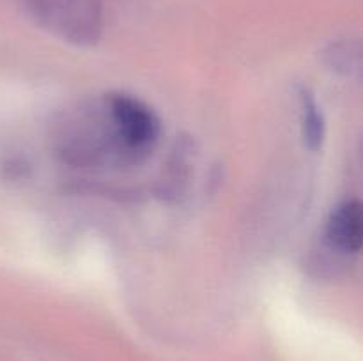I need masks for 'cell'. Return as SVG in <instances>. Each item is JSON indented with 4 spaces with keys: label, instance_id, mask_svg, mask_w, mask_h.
<instances>
[{
    "label": "cell",
    "instance_id": "1",
    "mask_svg": "<svg viewBox=\"0 0 363 361\" xmlns=\"http://www.w3.org/2000/svg\"><path fill=\"white\" fill-rule=\"evenodd\" d=\"M108 119L117 142L131 154L149 151L158 140V117L140 99L128 94L110 96Z\"/></svg>",
    "mask_w": 363,
    "mask_h": 361
},
{
    "label": "cell",
    "instance_id": "2",
    "mask_svg": "<svg viewBox=\"0 0 363 361\" xmlns=\"http://www.w3.org/2000/svg\"><path fill=\"white\" fill-rule=\"evenodd\" d=\"M25 4L39 21L67 38H92L99 28V0H25Z\"/></svg>",
    "mask_w": 363,
    "mask_h": 361
},
{
    "label": "cell",
    "instance_id": "3",
    "mask_svg": "<svg viewBox=\"0 0 363 361\" xmlns=\"http://www.w3.org/2000/svg\"><path fill=\"white\" fill-rule=\"evenodd\" d=\"M328 239L344 253H358L363 241V214L360 202L351 200L340 204L332 212L326 227Z\"/></svg>",
    "mask_w": 363,
    "mask_h": 361
},
{
    "label": "cell",
    "instance_id": "4",
    "mask_svg": "<svg viewBox=\"0 0 363 361\" xmlns=\"http://www.w3.org/2000/svg\"><path fill=\"white\" fill-rule=\"evenodd\" d=\"M300 99L305 144L312 151H318L323 144V138H325V119H323V113L319 112L318 103L307 88L300 92Z\"/></svg>",
    "mask_w": 363,
    "mask_h": 361
}]
</instances>
